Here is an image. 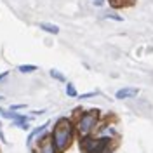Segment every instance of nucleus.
Masks as SVG:
<instances>
[{
  "mask_svg": "<svg viewBox=\"0 0 153 153\" xmlns=\"http://www.w3.org/2000/svg\"><path fill=\"white\" fill-rule=\"evenodd\" d=\"M73 134H75V129L68 118L57 120V124L54 125V131H52V136H51L52 144H54L57 153H63L65 150H68V146L73 141Z\"/></svg>",
  "mask_w": 153,
  "mask_h": 153,
  "instance_id": "nucleus-1",
  "label": "nucleus"
},
{
  "mask_svg": "<svg viewBox=\"0 0 153 153\" xmlns=\"http://www.w3.org/2000/svg\"><path fill=\"white\" fill-rule=\"evenodd\" d=\"M75 125H76L78 134H80L82 137H84V136H89V134L96 129V125H97V113H96V110L82 113L80 115V118L76 120Z\"/></svg>",
  "mask_w": 153,
  "mask_h": 153,
  "instance_id": "nucleus-2",
  "label": "nucleus"
},
{
  "mask_svg": "<svg viewBox=\"0 0 153 153\" xmlns=\"http://www.w3.org/2000/svg\"><path fill=\"white\" fill-rule=\"evenodd\" d=\"M106 144H108V137L84 136L80 139V150H82V153H101L106 152Z\"/></svg>",
  "mask_w": 153,
  "mask_h": 153,
  "instance_id": "nucleus-3",
  "label": "nucleus"
},
{
  "mask_svg": "<svg viewBox=\"0 0 153 153\" xmlns=\"http://www.w3.org/2000/svg\"><path fill=\"white\" fill-rule=\"evenodd\" d=\"M38 146H40V152L38 153H57L56 148H54V144H52V139L47 137V136H40Z\"/></svg>",
  "mask_w": 153,
  "mask_h": 153,
  "instance_id": "nucleus-4",
  "label": "nucleus"
},
{
  "mask_svg": "<svg viewBox=\"0 0 153 153\" xmlns=\"http://www.w3.org/2000/svg\"><path fill=\"white\" fill-rule=\"evenodd\" d=\"M137 94H139V89L137 87H124V89L117 91L115 97L117 99H127V97H136Z\"/></svg>",
  "mask_w": 153,
  "mask_h": 153,
  "instance_id": "nucleus-5",
  "label": "nucleus"
},
{
  "mask_svg": "<svg viewBox=\"0 0 153 153\" xmlns=\"http://www.w3.org/2000/svg\"><path fill=\"white\" fill-rule=\"evenodd\" d=\"M38 26L44 30V31H47V33H52V35H57L59 33V26L52 25V23H40Z\"/></svg>",
  "mask_w": 153,
  "mask_h": 153,
  "instance_id": "nucleus-6",
  "label": "nucleus"
},
{
  "mask_svg": "<svg viewBox=\"0 0 153 153\" xmlns=\"http://www.w3.org/2000/svg\"><path fill=\"white\" fill-rule=\"evenodd\" d=\"M47 125L49 124H44V125H40V127H37L35 131H31V132H30V137H28V144H31V141H33L37 136H40L44 131H47Z\"/></svg>",
  "mask_w": 153,
  "mask_h": 153,
  "instance_id": "nucleus-7",
  "label": "nucleus"
},
{
  "mask_svg": "<svg viewBox=\"0 0 153 153\" xmlns=\"http://www.w3.org/2000/svg\"><path fill=\"white\" fill-rule=\"evenodd\" d=\"M18 115L16 111H7V110H4V108H0V117L2 118H9V120H16L18 118Z\"/></svg>",
  "mask_w": 153,
  "mask_h": 153,
  "instance_id": "nucleus-8",
  "label": "nucleus"
},
{
  "mask_svg": "<svg viewBox=\"0 0 153 153\" xmlns=\"http://www.w3.org/2000/svg\"><path fill=\"white\" fill-rule=\"evenodd\" d=\"M18 70L21 73H33V71L37 70V66H35V65H19Z\"/></svg>",
  "mask_w": 153,
  "mask_h": 153,
  "instance_id": "nucleus-9",
  "label": "nucleus"
},
{
  "mask_svg": "<svg viewBox=\"0 0 153 153\" xmlns=\"http://www.w3.org/2000/svg\"><path fill=\"white\" fill-rule=\"evenodd\" d=\"M51 76L56 78V80H59V82H66V76L63 75V73H59L57 70H51Z\"/></svg>",
  "mask_w": 153,
  "mask_h": 153,
  "instance_id": "nucleus-10",
  "label": "nucleus"
},
{
  "mask_svg": "<svg viewBox=\"0 0 153 153\" xmlns=\"http://www.w3.org/2000/svg\"><path fill=\"white\" fill-rule=\"evenodd\" d=\"M66 94L70 96V97H76V89H75V85L73 84H66Z\"/></svg>",
  "mask_w": 153,
  "mask_h": 153,
  "instance_id": "nucleus-11",
  "label": "nucleus"
},
{
  "mask_svg": "<svg viewBox=\"0 0 153 153\" xmlns=\"http://www.w3.org/2000/svg\"><path fill=\"white\" fill-rule=\"evenodd\" d=\"M94 96H97V91H92V92H85V94H80L78 97H80V99H89V97H94Z\"/></svg>",
  "mask_w": 153,
  "mask_h": 153,
  "instance_id": "nucleus-12",
  "label": "nucleus"
},
{
  "mask_svg": "<svg viewBox=\"0 0 153 153\" xmlns=\"http://www.w3.org/2000/svg\"><path fill=\"white\" fill-rule=\"evenodd\" d=\"M23 108H26V105H12L10 106V110H23Z\"/></svg>",
  "mask_w": 153,
  "mask_h": 153,
  "instance_id": "nucleus-13",
  "label": "nucleus"
},
{
  "mask_svg": "<svg viewBox=\"0 0 153 153\" xmlns=\"http://www.w3.org/2000/svg\"><path fill=\"white\" fill-rule=\"evenodd\" d=\"M7 75H9V71H4V73H0V82H2V80H4Z\"/></svg>",
  "mask_w": 153,
  "mask_h": 153,
  "instance_id": "nucleus-14",
  "label": "nucleus"
},
{
  "mask_svg": "<svg viewBox=\"0 0 153 153\" xmlns=\"http://www.w3.org/2000/svg\"><path fill=\"white\" fill-rule=\"evenodd\" d=\"M105 4V0H94V5H103Z\"/></svg>",
  "mask_w": 153,
  "mask_h": 153,
  "instance_id": "nucleus-15",
  "label": "nucleus"
},
{
  "mask_svg": "<svg viewBox=\"0 0 153 153\" xmlns=\"http://www.w3.org/2000/svg\"><path fill=\"white\" fill-rule=\"evenodd\" d=\"M101 153H106V152H101Z\"/></svg>",
  "mask_w": 153,
  "mask_h": 153,
  "instance_id": "nucleus-16",
  "label": "nucleus"
}]
</instances>
